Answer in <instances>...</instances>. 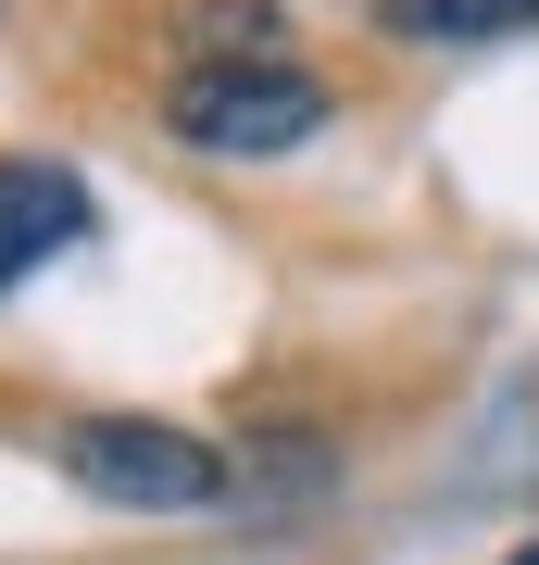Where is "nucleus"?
Here are the masks:
<instances>
[{
	"label": "nucleus",
	"mask_w": 539,
	"mask_h": 565,
	"mask_svg": "<svg viewBox=\"0 0 539 565\" xmlns=\"http://www.w3.org/2000/svg\"><path fill=\"white\" fill-rule=\"evenodd\" d=\"M326 76H301L289 51H251V63H176V88H163V126H176L188 151L214 163H277L301 139H326Z\"/></svg>",
	"instance_id": "nucleus-1"
},
{
	"label": "nucleus",
	"mask_w": 539,
	"mask_h": 565,
	"mask_svg": "<svg viewBox=\"0 0 539 565\" xmlns=\"http://www.w3.org/2000/svg\"><path fill=\"white\" fill-rule=\"evenodd\" d=\"M76 239H88V189L63 177V163L0 151V289H25L51 252H76Z\"/></svg>",
	"instance_id": "nucleus-3"
},
{
	"label": "nucleus",
	"mask_w": 539,
	"mask_h": 565,
	"mask_svg": "<svg viewBox=\"0 0 539 565\" xmlns=\"http://www.w3.org/2000/svg\"><path fill=\"white\" fill-rule=\"evenodd\" d=\"M539 0H377V39L401 51H477V39H527Z\"/></svg>",
	"instance_id": "nucleus-4"
},
{
	"label": "nucleus",
	"mask_w": 539,
	"mask_h": 565,
	"mask_svg": "<svg viewBox=\"0 0 539 565\" xmlns=\"http://www.w3.org/2000/svg\"><path fill=\"white\" fill-rule=\"evenodd\" d=\"M63 478L114 515H214L226 503V452L176 415H76L63 427Z\"/></svg>",
	"instance_id": "nucleus-2"
},
{
	"label": "nucleus",
	"mask_w": 539,
	"mask_h": 565,
	"mask_svg": "<svg viewBox=\"0 0 539 565\" xmlns=\"http://www.w3.org/2000/svg\"><path fill=\"white\" fill-rule=\"evenodd\" d=\"M502 565H539V541H515V553H502Z\"/></svg>",
	"instance_id": "nucleus-5"
}]
</instances>
